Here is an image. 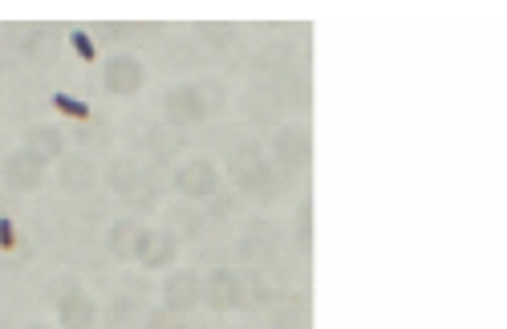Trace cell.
Instances as JSON below:
<instances>
[{
    "label": "cell",
    "mask_w": 507,
    "mask_h": 329,
    "mask_svg": "<svg viewBox=\"0 0 507 329\" xmlns=\"http://www.w3.org/2000/svg\"><path fill=\"white\" fill-rule=\"evenodd\" d=\"M53 106L61 110V114H73V118H90V106L78 98H69V94H53Z\"/></svg>",
    "instance_id": "cell-1"
},
{
    "label": "cell",
    "mask_w": 507,
    "mask_h": 329,
    "mask_svg": "<svg viewBox=\"0 0 507 329\" xmlns=\"http://www.w3.org/2000/svg\"><path fill=\"white\" fill-rule=\"evenodd\" d=\"M73 49L82 53L85 61H94V41H90L85 33H73Z\"/></svg>",
    "instance_id": "cell-2"
},
{
    "label": "cell",
    "mask_w": 507,
    "mask_h": 329,
    "mask_svg": "<svg viewBox=\"0 0 507 329\" xmlns=\"http://www.w3.org/2000/svg\"><path fill=\"white\" fill-rule=\"evenodd\" d=\"M0 248H13V224L0 220Z\"/></svg>",
    "instance_id": "cell-3"
}]
</instances>
